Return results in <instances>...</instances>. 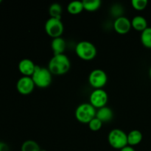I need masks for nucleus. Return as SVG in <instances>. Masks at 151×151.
<instances>
[{
	"instance_id": "obj_28",
	"label": "nucleus",
	"mask_w": 151,
	"mask_h": 151,
	"mask_svg": "<svg viewBox=\"0 0 151 151\" xmlns=\"http://www.w3.org/2000/svg\"><path fill=\"white\" fill-rule=\"evenodd\" d=\"M1 0H0V3H1Z\"/></svg>"
},
{
	"instance_id": "obj_6",
	"label": "nucleus",
	"mask_w": 151,
	"mask_h": 151,
	"mask_svg": "<svg viewBox=\"0 0 151 151\" xmlns=\"http://www.w3.org/2000/svg\"><path fill=\"white\" fill-rule=\"evenodd\" d=\"M44 29L47 35H50L51 38H55L61 37L64 31V27L61 19L50 17L46 22Z\"/></svg>"
},
{
	"instance_id": "obj_27",
	"label": "nucleus",
	"mask_w": 151,
	"mask_h": 151,
	"mask_svg": "<svg viewBox=\"0 0 151 151\" xmlns=\"http://www.w3.org/2000/svg\"><path fill=\"white\" fill-rule=\"evenodd\" d=\"M41 151H47L46 150H44V149H41Z\"/></svg>"
},
{
	"instance_id": "obj_23",
	"label": "nucleus",
	"mask_w": 151,
	"mask_h": 151,
	"mask_svg": "<svg viewBox=\"0 0 151 151\" xmlns=\"http://www.w3.org/2000/svg\"><path fill=\"white\" fill-rule=\"evenodd\" d=\"M119 12H120V13L122 12V8H121L120 6L116 4V6H114V7H112V8H111L112 14H113L114 16H116V18H119V17H120V16H122Z\"/></svg>"
},
{
	"instance_id": "obj_4",
	"label": "nucleus",
	"mask_w": 151,
	"mask_h": 151,
	"mask_svg": "<svg viewBox=\"0 0 151 151\" xmlns=\"http://www.w3.org/2000/svg\"><path fill=\"white\" fill-rule=\"evenodd\" d=\"M75 53L83 60H91L97 55V48L94 44L88 41H81L75 47Z\"/></svg>"
},
{
	"instance_id": "obj_3",
	"label": "nucleus",
	"mask_w": 151,
	"mask_h": 151,
	"mask_svg": "<svg viewBox=\"0 0 151 151\" xmlns=\"http://www.w3.org/2000/svg\"><path fill=\"white\" fill-rule=\"evenodd\" d=\"M96 109L88 103L80 104L75 110V118L78 122L83 124H88L91 119L96 117Z\"/></svg>"
},
{
	"instance_id": "obj_17",
	"label": "nucleus",
	"mask_w": 151,
	"mask_h": 151,
	"mask_svg": "<svg viewBox=\"0 0 151 151\" xmlns=\"http://www.w3.org/2000/svg\"><path fill=\"white\" fill-rule=\"evenodd\" d=\"M84 10L88 12H94L98 10L101 6V1L100 0H83Z\"/></svg>"
},
{
	"instance_id": "obj_13",
	"label": "nucleus",
	"mask_w": 151,
	"mask_h": 151,
	"mask_svg": "<svg viewBox=\"0 0 151 151\" xmlns=\"http://www.w3.org/2000/svg\"><path fill=\"white\" fill-rule=\"evenodd\" d=\"M113 111L107 106H104V107L99 109L96 113V117L100 119L103 123L110 122L113 119Z\"/></svg>"
},
{
	"instance_id": "obj_12",
	"label": "nucleus",
	"mask_w": 151,
	"mask_h": 151,
	"mask_svg": "<svg viewBox=\"0 0 151 151\" xmlns=\"http://www.w3.org/2000/svg\"><path fill=\"white\" fill-rule=\"evenodd\" d=\"M66 41L62 37L52 38L51 42V49L53 52L54 55H55L64 54V51L66 50Z\"/></svg>"
},
{
	"instance_id": "obj_21",
	"label": "nucleus",
	"mask_w": 151,
	"mask_h": 151,
	"mask_svg": "<svg viewBox=\"0 0 151 151\" xmlns=\"http://www.w3.org/2000/svg\"><path fill=\"white\" fill-rule=\"evenodd\" d=\"M88 128L91 131H98L101 129L102 126H103V122L97 119V117H94V119H91L89 122L88 123Z\"/></svg>"
},
{
	"instance_id": "obj_25",
	"label": "nucleus",
	"mask_w": 151,
	"mask_h": 151,
	"mask_svg": "<svg viewBox=\"0 0 151 151\" xmlns=\"http://www.w3.org/2000/svg\"><path fill=\"white\" fill-rule=\"evenodd\" d=\"M120 151H136V150H135V149H134L133 147H131V146L127 145L126 147H123L122 149H121Z\"/></svg>"
},
{
	"instance_id": "obj_22",
	"label": "nucleus",
	"mask_w": 151,
	"mask_h": 151,
	"mask_svg": "<svg viewBox=\"0 0 151 151\" xmlns=\"http://www.w3.org/2000/svg\"><path fill=\"white\" fill-rule=\"evenodd\" d=\"M148 1L147 0H132L131 5L135 10H142L147 7Z\"/></svg>"
},
{
	"instance_id": "obj_9",
	"label": "nucleus",
	"mask_w": 151,
	"mask_h": 151,
	"mask_svg": "<svg viewBox=\"0 0 151 151\" xmlns=\"http://www.w3.org/2000/svg\"><path fill=\"white\" fill-rule=\"evenodd\" d=\"M35 83L31 77L23 76L16 83V89L22 95L31 94L35 88Z\"/></svg>"
},
{
	"instance_id": "obj_18",
	"label": "nucleus",
	"mask_w": 151,
	"mask_h": 151,
	"mask_svg": "<svg viewBox=\"0 0 151 151\" xmlns=\"http://www.w3.org/2000/svg\"><path fill=\"white\" fill-rule=\"evenodd\" d=\"M39 145L34 140H26L24 142L21 147V151H41Z\"/></svg>"
},
{
	"instance_id": "obj_1",
	"label": "nucleus",
	"mask_w": 151,
	"mask_h": 151,
	"mask_svg": "<svg viewBox=\"0 0 151 151\" xmlns=\"http://www.w3.org/2000/svg\"><path fill=\"white\" fill-rule=\"evenodd\" d=\"M70 67V60L65 54L53 55L49 61L48 69L55 75H62L67 73Z\"/></svg>"
},
{
	"instance_id": "obj_8",
	"label": "nucleus",
	"mask_w": 151,
	"mask_h": 151,
	"mask_svg": "<svg viewBox=\"0 0 151 151\" xmlns=\"http://www.w3.org/2000/svg\"><path fill=\"white\" fill-rule=\"evenodd\" d=\"M109 100L107 92L103 88L94 89L91 93L89 97L90 104L92 105L95 109H100L106 106Z\"/></svg>"
},
{
	"instance_id": "obj_14",
	"label": "nucleus",
	"mask_w": 151,
	"mask_h": 151,
	"mask_svg": "<svg viewBox=\"0 0 151 151\" xmlns=\"http://www.w3.org/2000/svg\"><path fill=\"white\" fill-rule=\"evenodd\" d=\"M143 135L139 130H132L128 134V145L134 147L142 141Z\"/></svg>"
},
{
	"instance_id": "obj_10",
	"label": "nucleus",
	"mask_w": 151,
	"mask_h": 151,
	"mask_svg": "<svg viewBox=\"0 0 151 151\" xmlns=\"http://www.w3.org/2000/svg\"><path fill=\"white\" fill-rule=\"evenodd\" d=\"M113 26L114 29L117 33L122 34V35L128 33L132 28L131 21L128 18L123 16L119 18H116Z\"/></svg>"
},
{
	"instance_id": "obj_11",
	"label": "nucleus",
	"mask_w": 151,
	"mask_h": 151,
	"mask_svg": "<svg viewBox=\"0 0 151 151\" xmlns=\"http://www.w3.org/2000/svg\"><path fill=\"white\" fill-rule=\"evenodd\" d=\"M36 65L32 60L29 58H24L19 61L18 69L23 76L32 77L35 72Z\"/></svg>"
},
{
	"instance_id": "obj_7",
	"label": "nucleus",
	"mask_w": 151,
	"mask_h": 151,
	"mask_svg": "<svg viewBox=\"0 0 151 151\" xmlns=\"http://www.w3.org/2000/svg\"><path fill=\"white\" fill-rule=\"evenodd\" d=\"M108 81L107 74L104 70L100 69H95L90 72L88 75V83L94 88H102L106 85Z\"/></svg>"
},
{
	"instance_id": "obj_16",
	"label": "nucleus",
	"mask_w": 151,
	"mask_h": 151,
	"mask_svg": "<svg viewBox=\"0 0 151 151\" xmlns=\"http://www.w3.org/2000/svg\"><path fill=\"white\" fill-rule=\"evenodd\" d=\"M84 10L83 1H72L67 5V11L72 15H78Z\"/></svg>"
},
{
	"instance_id": "obj_19",
	"label": "nucleus",
	"mask_w": 151,
	"mask_h": 151,
	"mask_svg": "<svg viewBox=\"0 0 151 151\" xmlns=\"http://www.w3.org/2000/svg\"><path fill=\"white\" fill-rule=\"evenodd\" d=\"M141 42L144 47L151 49V27H147L141 33Z\"/></svg>"
},
{
	"instance_id": "obj_20",
	"label": "nucleus",
	"mask_w": 151,
	"mask_h": 151,
	"mask_svg": "<svg viewBox=\"0 0 151 151\" xmlns=\"http://www.w3.org/2000/svg\"><path fill=\"white\" fill-rule=\"evenodd\" d=\"M49 13L52 18L61 19L62 14V7L58 3H53L50 6L49 8Z\"/></svg>"
},
{
	"instance_id": "obj_15",
	"label": "nucleus",
	"mask_w": 151,
	"mask_h": 151,
	"mask_svg": "<svg viewBox=\"0 0 151 151\" xmlns=\"http://www.w3.org/2000/svg\"><path fill=\"white\" fill-rule=\"evenodd\" d=\"M131 21V26L137 31L142 32L147 27V22L142 16H134Z\"/></svg>"
},
{
	"instance_id": "obj_26",
	"label": "nucleus",
	"mask_w": 151,
	"mask_h": 151,
	"mask_svg": "<svg viewBox=\"0 0 151 151\" xmlns=\"http://www.w3.org/2000/svg\"><path fill=\"white\" fill-rule=\"evenodd\" d=\"M149 75H150V79H151V67H150V71H149Z\"/></svg>"
},
{
	"instance_id": "obj_2",
	"label": "nucleus",
	"mask_w": 151,
	"mask_h": 151,
	"mask_svg": "<svg viewBox=\"0 0 151 151\" xmlns=\"http://www.w3.org/2000/svg\"><path fill=\"white\" fill-rule=\"evenodd\" d=\"M31 78L35 86L45 88L51 85L52 81V74L50 72L48 68L41 67L36 65L35 72Z\"/></svg>"
},
{
	"instance_id": "obj_24",
	"label": "nucleus",
	"mask_w": 151,
	"mask_h": 151,
	"mask_svg": "<svg viewBox=\"0 0 151 151\" xmlns=\"http://www.w3.org/2000/svg\"><path fill=\"white\" fill-rule=\"evenodd\" d=\"M0 151H9L8 145L3 142H0Z\"/></svg>"
},
{
	"instance_id": "obj_5",
	"label": "nucleus",
	"mask_w": 151,
	"mask_h": 151,
	"mask_svg": "<svg viewBox=\"0 0 151 151\" xmlns=\"http://www.w3.org/2000/svg\"><path fill=\"white\" fill-rule=\"evenodd\" d=\"M108 142L111 147L119 150L128 145V134L119 128H114L109 132Z\"/></svg>"
}]
</instances>
